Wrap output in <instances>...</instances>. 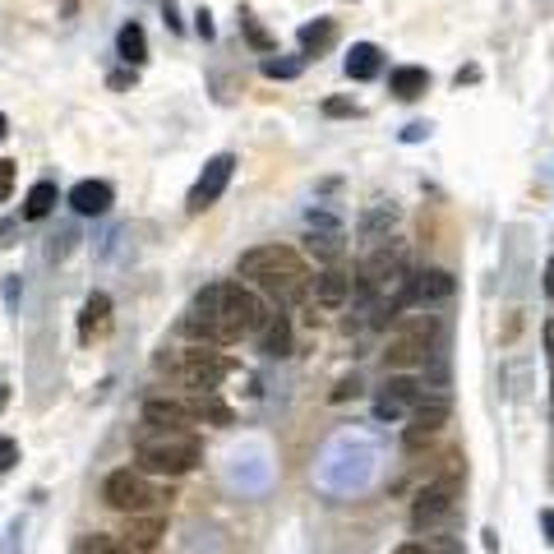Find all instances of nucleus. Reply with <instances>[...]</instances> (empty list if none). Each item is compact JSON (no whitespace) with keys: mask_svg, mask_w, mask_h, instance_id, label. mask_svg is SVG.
<instances>
[{"mask_svg":"<svg viewBox=\"0 0 554 554\" xmlns=\"http://www.w3.org/2000/svg\"><path fill=\"white\" fill-rule=\"evenodd\" d=\"M111 204H116V190L107 181H79L70 190V208L79 217H102Z\"/></svg>","mask_w":554,"mask_h":554,"instance_id":"2eb2a0df","label":"nucleus"},{"mask_svg":"<svg viewBox=\"0 0 554 554\" xmlns=\"http://www.w3.org/2000/svg\"><path fill=\"white\" fill-rule=\"evenodd\" d=\"M388 88H393L402 102H416V97L430 88V74H425L421 65H398V70L388 74Z\"/></svg>","mask_w":554,"mask_h":554,"instance_id":"a211bd4d","label":"nucleus"},{"mask_svg":"<svg viewBox=\"0 0 554 554\" xmlns=\"http://www.w3.org/2000/svg\"><path fill=\"white\" fill-rule=\"evenodd\" d=\"M14 176H19V167H14V162H0V204L10 199V190H14Z\"/></svg>","mask_w":554,"mask_h":554,"instance_id":"bb28decb","label":"nucleus"},{"mask_svg":"<svg viewBox=\"0 0 554 554\" xmlns=\"http://www.w3.org/2000/svg\"><path fill=\"white\" fill-rule=\"evenodd\" d=\"M453 504H458V481H453V476H434V481L416 494V504H411V527L416 531L444 527Z\"/></svg>","mask_w":554,"mask_h":554,"instance_id":"0eeeda50","label":"nucleus"},{"mask_svg":"<svg viewBox=\"0 0 554 554\" xmlns=\"http://www.w3.org/2000/svg\"><path fill=\"white\" fill-rule=\"evenodd\" d=\"M264 319H268V310L254 287L213 282V287H204L194 296L190 314L181 319V333L194 342H241L250 333H259Z\"/></svg>","mask_w":554,"mask_h":554,"instance_id":"f257e3e1","label":"nucleus"},{"mask_svg":"<svg viewBox=\"0 0 554 554\" xmlns=\"http://www.w3.org/2000/svg\"><path fill=\"white\" fill-rule=\"evenodd\" d=\"M14 462H19V444H14V439H5V434H0V471H10Z\"/></svg>","mask_w":554,"mask_h":554,"instance_id":"cd10ccee","label":"nucleus"},{"mask_svg":"<svg viewBox=\"0 0 554 554\" xmlns=\"http://www.w3.org/2000/svg\"><path fill=\"white\" fill-rule=\"evenodd\" d=\"M407 259H402L398 245H379L361 264V291L365 296H393L398 291V301L407 296Z\"/></svg>","mask_w":554,"mask_h":554,"instance_id":"39448f33","label":"nucleus"},{"mask_svg":"<svg viewBox=\"0 0 554 554\" xmlns=\"http://www.w3.org/2000/svg\"><path fill=\"white\" fill-rule=\"evenodd\" d=\"M421 402H425V393L416 379H393V384L379 393V402H374V416H379V421H402V416H411Z\"/></svg>","mask_w":554,"mask_h":554,"instance_id":"9b49d317","label":"nucleus"},{"mask_svg":"<svg viewBox=\"0 0 554 554\" xmlns=\"http://www.w3.org/2000/svg\"><path fill=\"white\" fill-rule=\"evenodd\" d=\"M190 411H194V421H213V425H231V407L222 398H217L213 388H194V398H190Z\"/></svg>","mask_w":554,"mask_h":554,"instance_id":"6ab92c4d","label":"nucleus"},{"mask_svg":"<svg viewBox=\"0 0 554 554\" xmlns=\"http://www.w3.org/2000/svg\"><path fill=\"white\" fill-rule=\"evenodd\" d=\"M102 494H107V504L116 508V513H153V504L162 499V494L148 485L144 471H134V467H121V471H111L107 485H102Z\"/></svg>","mask_w":554,"mask_h":554,"instance_id":"423d86ee","label":"nucleus"},{"mask_svg":"<svg viewBox=\"0 0 554 554\" xmlns=\"http://www.w3.org/2000/svg\"><path fill=\"white\" fill-rule=\"evenodd\" d=\"M545 351H550V356H554V319H550V324H545Z\"/></svg>","mask_w":554,"mask_h":554,"instance_id":"f704fd0d","label":"nucleus"},{"mask_svg":"<svg viewBox=\"0 0 554 554\" xmlns=\"http://www.w3.org/2000/svg\"><path fill=\"white\" fill-rule=\"evenodd\" d=\"M74 554H130V550L121 541H111V536H84L74 545Z\"/></svg>","mask_w":554,"mask_h":554,"instance_id":"393cba45","label":"nucleus"},{"mask_svg":"<svg viewBox=\"0 0 554 554\" xmlns=\"http://www.w3.org/2000/svg\"><path fill=\"white\" fill-rule=\"evenodd\" d=\"M130 554H134V550H130Z\"/></svg>","mask_w":554,"mask_h":554,"instance_id":"58836bf2","label":"nucleus"},{"mask_svg":"<svg viewBox=\"0 0 554 554\" xmlns=\"http://www.w3.org/2000/svg\"><path fill=\"white\" fill-rule=\"evenodd\" d=\"M134 462L153 476H185L204 462V439L194 430H144L134 444Z\"/></svg>","mask_w":554,"mask_h":554,"instance_id":"7ed1b4c3","label":"nucleus"},{"mask_svg":"<svg viewBox=\"0 0 554 554\" xmlns=\"http://www.w3.org/2000/svg\"><path fill=\"white\" fill-rule=\"evenodd\" d=\"M393 554H434V550H425L421 541H407V545H398V550H393Z\"/></svg>","mask_w":554,"mask_h":554,"instance_id":"7c9ffc66","label":"nucleus"},{"mask_svg":"<svg viewBox=\"0 0 554 554\" xmlns=\"http://www.w3.org/2000/svg\"><path fill=\"white\" fill-rule=\"evenodd\" d=\"M333 37H338V24H333V19H314V24H301L296 42H301L305 56H319V51L333 47Z\"/></svg>","mask_w":554,"mask_h":554,"instance_id":"aec40b11","label":"nucleus"},{"mask_svg":"<svg viewBox=\"0 0 554 554\" xmlns=\"http://www.w3.org/2000/svg\"><path fill=\"white\" fill-rule=\"evenodd\" d=\"M379 47H374V42H356V47L347 51V79H374V74H379Z\"/></svg>","mask_w":554,"mask_h":554,"instance_id":"412c9836","label":"nucleus"},{"mask_svg":"<svg viewBox=\"0 0 554 554\" xmlns=\"http://www.w3.org/2000/svg\"><path fill=\"white\" fill-rule=\"evenodd\" d=\"M61 204V194H56V185L51 181H37L33 190H28V199H24V217L28 222H42V217H51V208Z\"/></svg>","mask_w":554,"mask_h":554,"instance_id":"4be33fe9","label":"nucleus"},{"mask_svg":"<svg viewBox=\"0 0 554 554\" xmlns=\"http://www.w3.org/2000/svg\"><path fill=\"white\" fill-rule=\"evenodd\" d=\"M453 291H458L453 273H444V268H425V273H416L407 282V296H402V301H411V305H434V301H448Z\"/></svg>","mask_w":554,"mask_h":554,"instance_id":"ddd939ff","label":"nucleus"},{"mask_svg":"<svg viewBox=\"0 0 554 554\" xmlns=\"http://www.w3.org/2000/svg\"><path fill=\"white\" fill-rule=\"evenodd\" d=\"M541 527H545V536H550V545H554V508H545V513H541Z\"/></svg>","mask_w":554,"mask_h":554,"instance_id":"2f4dec72","label":"nucleus"},{"mask_svg":"<svg viewBox=\"0 0 554 554\" xmlns=\"http://www.w3.org/2000/svg\"><path fill=\"white\" fill-rule=\"evenodd\" d=\"M259 347H264V356H287V351H291V324H287V314L268 310V319L259 324Z\"/></svg>","mask_w":554,"mask_h":554,"instance_id":"dca6fc26","label":"nucleus"},{"mask_svg":"<svg viewBox=\"0 0 554 554\" xmlns=\"http://www.w3.org/2000/svg\"><path fill=\"white\" fill-rule=\"evenodd\" d=\"M144 425H148V430H190V425H199V421H194L190 402H181V398H148L144 402Z\"/></svg>","mask_w":554,"mask_h":554,"instance_id":"f8f14e48","label":"nucleus"},{"mask_svg":"<svg viewBox=\"0 0 554 554\" xmlns=\"http://www.w3.org/2000/svg\"><path fill=\"white\" fill-rule=\"evenodd\" d=\"M116 47H121V56L130 65H144L148 61V37H144V28H139V24H125L121 33H116Z\"/></svg>","mask_w":554,"mask_h":554,"instance_id":"5701e85b","label":"nucleus"},{"mask_svg":"<svg viewBox=\"0 0 554 554\" xmlns=\"http://www.w3.org/2000/svg\"><path fill=\"white\" fill-rule=\"evenodd\" d=\"M434 338H439V324H434V314H411V319H402V324L388 333V342H384V365H388V370H416V365H425V356H430Z\"/></svg>","mask_w":554,"mask_h":554,"instance_id":"20e7f679","label":"nucleus"},{"mask_svg":"<svg viewBox=\"0 0 554 554\" xmlns=\"http://www.w3.org/2000/svg\"><path fill=\"white\" fill-rule=\"evenodd\" d=\"M351 296V277L342 273V268H328V273L314 277V301L328 305V310H338L342 301Z\"/></svg>","mask_w":554,"mask_h":554,"instance_id":"f3484780","label":"nucleus"},{"mask_svg":"<svg viewBox=\"0 0 554 554\" xmlns=\"http://www.w3.org/2000/svg\"><path fill=\"white\" fill-rule=\"evenodd\" d=\"M231 171H236V157H231V153H217L213 162L204 167V176L190 185V199H185V208H190V213H204V208H213L217 199H222V190H227Z\"/></svg>","mask_w":554,"mask_h":554,"instance_id":"1a4fd4ad","label":"nucleus"},{"mask_svg":"<svg viewBox=\"0 0 554 554\" xmlns=\"http://www.w3.org/2000/svg\"><path fill=\"white\" fill-rule=\"evenodd\" d=\"M264 74L268 79H296V74H301V61H277V56H268Z\"/></svg>","mask_w":554,"mask_h":554,"instance_id":"a878e982","label":"nucleus"},{"mask_svg":"<svg viewBox=\"0 0 554 554\" xmlns=\"http://www.w3.org/2000/svg\"><path fill=\"white\" fill-rule=\"evenodd\" d=\"M5 130H10V125H5V111H0V139H5Z\"/></svg>","mask_w":554,"mask_h":554,"instance_id":"e433bc0d","label":"nucleus"},{"mask_svg":"<svg viewBox=\"0 0 554 554\" xmlns=\"http://www.w3.org/2000/svg\"><path fill=\"white\" fill-rule=\"evenodd\" d=\"M245 33H250V42H254V47H264V51H268V47H273V37H268V33H264V28L254 24V19H245Z\"/></svg>","mask_w":554,"mask_h":554,"instance_id":"c756f323","label":"nucleus"},{"mask_svg":"<svg viewBox=\"0 0 554 554\" xmlns=\"http://www.w3.org/2000/svg\"><path fill=\"white\" fill-rule=\"evenodd\" d=\"M241 277L268 291L277 305H296L310 291V268L291 245H254L241 254Z\"/></svg>","mask_w":554,"mask_h":554,"instance_id":"f03ea898","label":"nucleus"},{"mask_svg":"<svg viewBox=\"0 0 554 554\" xmlns=\"http://www.w3.org/2000/svg\"><path fill=\"white\" fill-rule=\"evenodd\" d=\"M5 402H10V388L0 384V411H5Z\"/></svg>","mask_w":554,"mask_h":554,"instance_id":"c9c22d12","label":"nucleus"},{"mask_svg":"<svg viewBox=\"0 0 554 554\" xmlns=\"http://www.w3.org/2000/svg\"><path fill=\"white\" fill-rule=\"evenodd\" d=\"M545 291H550V301H554V259L545 264Z\"/></svg>","mask_w":554,"mask_h":554,"instance_id":"72a5a7b5","label":"nucleus"},{"mask_svg":"<svg viewBox=\"0 0 554 554\" xmlns=\"http://www.w3.org/2000/svg\"><path fill=\"white\" fill-rule=\"evenodd\" d=\"M107 314H111V301L97 291V296H88V305H84V319H79V333H84V342L93 338V333H102L107 328Z\"/></svg>","mask_w":554,"mask_h":554,"instance_id":"b1692460","label":"nucleus"},{"mask_svg":"<svg viewBox=\"0 0 554 554\" xmlns=\"http://www.w3.org/2000/svg\"><path fill=\"white\" fill-rule=\"evenodd\" d=\"M162 536H167V518L162 513H134L130 522H125V550H134V554H148V550H157L162 545Z\"/></svg>","mask_w":554,"mask_h":554,"instance_id":"4468645a","label":"nucleus"},{"mask_svg":"<svg viewBox=\"0 0 554 554\" xmlns=\"http://www.w3.org/2000/svg\"><path fill=\"white\" fill-rule=\"evenodd\" d=\"M194 19H199V24H194V28H199V37H213V24H208V14H204V10L194 14Z\"/></svg>","mask_w":554,"mask_h":554,"instance_id":"473e14b6","label":"nucleus"},{"mask_svg":"<svg viewBox=\"0 0 554 554\" xmlns=\"http://www.w3.org/2000/svg\"><path fill=\"white\" fill-rule=\"evenodd\" d=\"M227 374H231L227 356H217V351H208V347L181 351V379L190 388H217L222 379H227Z\"/></svg>","mask_w":554,"mask_h":554,"instance_id":"9d476101","label":"nucleus"},{"mask_svg":"<svg viewBox=\"0 0 554 554\" xmlns=\"http://www.w3.org/2000/svg\"><path fill=\"white\" fill-rule=\"evenodd\" d=\"M550 398H554V388H550Z\"/></svg>","mask_w":554,"mask_h":554,"instance_id":"4c0bfd02","label":"nucleus"},{"mask_svg":"<svg viewBox=\"0 0 554 554\" xmlns=\"http://www.w3.org/2000/svg\"><path fill=\"white\" fill-rule=\"evenodd\" d=\"M328 116H356V102H347V97H333V102H324Z\"/></svg>","mask_w":554,"mask_h":554,"instance_id":"c85d7f7f","label":"nucleus"},{"mask_svg":"<svg viewBox=\"0 0 554 554\" xmlns=\"http://www.w3.org/2000/svg\"><path fill=\"white\" fill-rule=\"evenodd\" d=\"M448 425V398H425L421 407L407 416V430H402V448L407 453H421L425 444H430L434 434Z\"/></svg>","mask_w":554,"mask_h":554,"instance_id":"6e6552de","label":"nucleus"}]
</instances>
